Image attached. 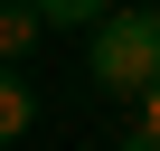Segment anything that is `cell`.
Returning <instances> with one entry per match:
<instances>
[{"label": "cell", "mask_w": 160, "mask_h": 151, "mask_svg": "<svg viewBox=\"0 0 160 151\" xmlns=\"http://www.w3.org/2000/svg\"><path fill=\"white\" fill-rule=\"evenodd\" d=\"M85 76L104 95H151L160 85V10H113L104 29H85Z\"/></svg>", "instance_id": "1"}, {"label": "cell", "mask_w": 160, "mask_h": 151, "mask_svg": "<svg viewBox=\"0 0 160 151\" xmlns=\"http://www.w3.org/2000/svg\"><path fill=\"white\" fill-rule=\"evenodd\" d=\"M47 29H57V19L38 10V0H10V10H0V47H10V66H19V57H28Z\"/></svg>", "instance_id": "2"}, {"label": "cell", "mask_w": 160, "mask_h": 151, "mask_svg": "<svg viewBox=\"0 0 160 151\" xmlns=\"http://www.w3.org/2000/svg\"><path fill=\"white\" fill-rule=\"evenodd\" d=\"M28 123H38V85H28V76H10V85H0V132L19 142Z\"/></svg>", "instance_id": "3"}, {"label": "cell", "mask_w": 160, "mask_h": 151, "mask_svg": "<svg viewBox=\"0 0 160 151\" xmlns=\"http://www.w3.org/2000/svg\"><path fill=\"white\" fill-rule=\"evenodd\" d=\"M38 10H47L57 29H104V19H113V0H38Z\"/></svg>", "instance_id": "4"}, {"label": "cell", "mask_w": 160, "mask_h": 151, "mask_svg": "<svg viewBox=\"0 0 160 151\" xmlns=\"http://www.w3.org/2000/svg\"><path fill=\"white\" fill-rule=\"evenodd\" d=\"M141 123H151V132H160V85H151V95H141Z\"/></svg>", "instance_id": "5"}]
</instances>
